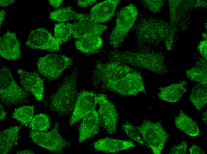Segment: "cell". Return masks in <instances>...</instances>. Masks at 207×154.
<instances>
[{"label": "cell", "instance_id": "cell-8", "mask_svg": "<svg viewBox=\"0 0 207 154\" xmlns=\"http://www.w3.org/2000/svg\"><path fill=\"white\" fill-rule=\"evenodd\" d=\"M73 58L63 55L47 54L40 57L37 65L38 73L49 81L59 78L72 64Z\"/></svg>", "mask_w": 207, "mask_h": 154}, {"label": "cell", "instance_id": "cell-33", "mask_svg": "<svg viewBox=\"0 0 207 154\" xmlns=\"http://www.w3.org/2000/svg\"><path fill=\"white\" fill-rule=\"evenodd\" d=\"M187 141H183L179 144L172 146L169 153L170 154H186L188 147Z\"/></svg>", "mask_w": 207, "mask_h": 154}, {"label": "cell", "instance_id": "cell-19", "mask_svg": "<svg viewBox=\"0 0 207 154\" xmlns=\"http://www.w3.org/2000/svg\"><path fill=\"white\" fill-rule=\"evenodd\" d=\"M92 146L95 150L108 153H116L136 147L135 144L130 140L105 138L94 142Z\"/></svg>", "mask_w": 207, "mask_h": 154}, {"label": "cell", "instance_id": "cell-43", "mask_svg": "<svg viewBox=\"0 0 207 154\" xmlns=\"http://www.w3.org/2000/svg\"><path fill=\"white\" fill-rule=\"evenodd\" d=\"M202 36L203 38H207V34L205 33H203L202 34Z\"/></svg>", "mask_w": 207, "mask_h": 154}, {"label": "cell", "instance_id": "cell-21", "mask_svg": "<svg viewBox=\"0 0 207 154\" xmlns=\"http://www.w3.org/2000/svg\"><path fill=\"white\" fill-rule=\"evenodd\" d=\"M21 126L15 125L7 128L0 132V153L6 154L18 145L21 139L19 133Z\"/></svg>", "mask_w": 207, "mask_h": 154}, {"label": "cell", "instance_id": "cell-5", "mask_svg": "<svg viewBox=\"0 0 207 154\" xmlns=\"http://www.w3.org/2000/svg\"><path fill=\"white\" fill-rule=\"evenodd\" d=\"M29 93L20 86L14 79L10 68L4 66L0 70V98L7 105H17L28 101Z\"/></svg>", "mask_w": 207, "mask_h": 154}, {"label": "cell", "instance_id": "cell-1", "mask_svg": "<svg viewBox=\"0 0 207 154\" xmlns=\"http://www.w3.org/2000/svg\"><path fill=\"white\" fill-rule=\"evenodd\" d=\"M137 42L141 46L158 44L164 40L166 49L173 48L176 29L174 25L162 20L143 17L135 27Z\"/></svg>", "mask_w": 207, "mask_h": 154}, {"label": "cell", "instance_id": "cell-28", "mask_svg": "<svg viewBox=\"0 0 207 154\" xmlns=\"http://www.w3.org/2000/svg\"><path fill=\"white\" fill-rule=\"evenodd\" d=\"M34 108V105L20 107L14 111L12 116L21 125L27 127L33 118Z\"/></svg>", "mask_w": 207, "mask_h": 154}, {"label": "cell", "instance_id": "cell-13", "mask_svg": "<svg viewBox=\"0 0 207 154\" xmlns=\"http://www.w3.org/2000/svg\"><path fill=\"white\" fill-rule=\"evenodd\" d=\"M98 95L94 92L83 91L79 94L69 121L70 126L74 125L96 109L98 105Z\"/></svg>", "mask_w": 207, "mask_h": 154}, {"label": "cell", "instance_id": "cell-25", "mask_svg": "<svg viewBox=\"0 0 207 154\" xmlns=\"http://www.w3.org/2000/svg\"><path fill=\"white\" fill-rule=\"evenodd\" d=\"M206 61L203 57L198 59L194 66L186 71L187 78L193 81L207 86Z\"/></svg>", "mask_w": 207, "mask_h": 154}, {"label": "cell", "instance_id": "cell-39", "mask_svg": "<svg viewBox=\"0 0 207 154\" xmlns=\"http://www.w3.org/2000/svg\"><path fill=\"white\" fill-rule=\"evenodd\" d=\"M15 0H5L0 1V5L2 7H6L14 2Z\"/></svg>", "mask_w": 207, "mask_h": 154}, {"label": "cell", "instance_id": "cell-10", "mask_svg": "<svg viewBox=\"0 0 207 154\" xmlns=\"http://www.w3.org/2000/svg\"><path fill=\"white\" fill-rule=\"evenodd\" d=\"M58 122L55 123L54 127L49 132L31 131L29 137L33 141L42 147L53 152L61 153L63 149L71 143L60 134Z\"/></svg>", "mask_w": 207, "mask_h": 154}, {"label": "cell", "instance_id": "cell-29", "mask_svg": "<svg viewBox=\"0 0 207 154\" xmlns=\"http://www.w3.org/2000/svg\"><path fill=\"white\" fill-rule=\"evenodd\" d=\"M50 125L48 116L45 114L40 113L33 118L29 123V128L32 131H43L47 130Z\"/></svg>", "mask_w": 207, "mask_h": 154}, {"label": "cell", "instance_id": "cell-32", "mask_svg": "<svg viewBox=\"0 0 207 154\" xmlns=\"http://www.w3.org/2000/svg\"><path fill=\"white\" fill-rule=\"evenodd\" d=\"M164 0H142L144 6L155 13H159L164 2Z\"/></svg>", "mask_w": 207, "mask_h": 154}, {"label": "cell", "instance_id": "cell-23", "mask_svg": "<svg viewBox=\"0 0 207 154\" xmlns=\"http://www.w3.org/2000/svg\"><path fill=\"white\" fill-rule=\"evenodd\" d=\"M49 17L51 19L60 23L73 20H90L89 16L87 14L77 12L73 11L70 6L62 7L51 12Z\"/></svg>", "mask_w": 207, "mask_h": 154}, {"label": "cell", "instance_id": "cell-2", "mask_svg": "<svg viewBox=\"0 0 207 154\" xmlns=\"http://www.w3.org/2000/svg\"><path fill=\"white\" fill-rule=\"evenodd\" d=\"M107 56L110 61L144 68L157 74L162 75L168 71L164 56L155 51L146 49L131 51L114 49L109 52Z\"/></svg>", "mask_w": 207, "mask_h": 154}, {"label": "cell", "instance_id": "cell-11", "mask_svg": "<svg viewBox=\"0 0 207 154\" xmlns=\"http://www.w3.org/2000/svg\"><path fill=\"white\" fill-rule=\"evenodd\" d=\"M98 113L100 125L109 134L117 130L119 116L116 108L107 98L103 94L98 95Z\"/></svg>", "mask_w": 207, "mask_h": 154}, {"label": "cell", "instance_id": "cell-22", "mask_svg": "<svg viewBox=\"0 0 207 154\" xmlns=\"http://www.w3.org/2000/svg\"><path fill=\"white\" fill-rule=\"evenodd\" d=\"M174 122L178 129L191 137L200 135V131L197 123L181 110L175 116Z\"/></svg>", "mask_w": 207, "mask_h": 154}, {"label": "cell", "instance_id": "cell-41", "mask_svg": "<svg viewBox=\"0 0 207 154\" xmlns=\"http://www.w3.org/2000/svg\"><path fill=\"white\" fill-rule=\"evenodd\" d=\"M6 13V12L4 10H1L0 11V28H1V23L5 18Z\"/></svg>", "mask_w": 207, "mask_h": 154}, {"label": "cell", "instance_id": "cell-18", "mask_svg": "<svg viewBox=\"0 0 207 154\" xmlns=\"http://www.w3.org/2000/svg\"><path fill=\"white\" fill-rule=\"evenodd\" d=\"M100 125L98 112L95 109L83 118L79 129V142L82 143L97 134Z\"/></svg>", "mask_w": 207, "mask_h": 154}, {"label": "cell", "instance_id": "cell-16", "mask_svg": "<svg viewBox=\"0 0 207 154\" xmlns=\"http://www.w3.org/2000/svg\"><path fill=\"white\" fill-rule=\"evenodd\" d=\"M70 24L72 35L77 39L92 36H100L108 28L106 25L90 20L76 21Z\"/></svg>", "mask_w": 207, "mask_h": 154}, {"label": "cell", "instance_id": "cell-31", "mask_svg": "<svg viewBox=\"0 0 207 154\" xmlns=\"http://www.w3.org/2000/svg\"><path fill=\"white\" fill-rule=\"evenodd\" d=\"M122 128L128 137L137 142L142 146L148 147L135 127L126 121L122 125Z\"/></svg>", "mask_w": 207, "mask_h": 154}, {"label": "cell", "instance_id": "cell-3", "mask_svg": "<svg viewBox=\"0 0 207 154\" xmlns=\"http://www.w3.org/2000/svg\"><path fill=\"white\" fill-rule=\"evenodd\" d=\"M78 70L75 69L65 76L50 97L49 108L61 115L73 113L79 93L77 88Z\"/></svg>", "mask_w": 207, "mask_h": 154}, {"label": "cell", "instance_id": "cell-27", "mask_svg": "<svg viewBox=\"0 0 207 154\" xmlns=\"http://www.w3.org/2000/svg\"><path fill=\"white\" fill-rule=\"evenodd\" d=\"M207 86L197 83L194 86L191 93L189 100L199 112L207 102Z\"/></svg>", "mask_w": 207, "mask_h": 154}, {"label": "cell", "instance_id": "cell-34", "mask_svg": "<svg viewBox=\"0 0 207 154\" xmlns=\"http://www.w3.org/2000/svg\"><path fill=\"white\" fill-rule=\"evenodd\" d=\"M207 38H203L197 46L200 54L205 60H207Z\"/></svg>", "mask_w": 207, "mask_h": 154}, {"label": "cell", "instance_id": "cell-4", "mask_svg": "<svg viewBox=\"0 0 207 154\" xmlns=\"http://www.w3.org/2000/svg\"><path fill=\"white\" fill-rule=\"evenodd\" d=\"M135 69L128 65L118 62L110 61L104 63L98 60L92 72L93 84L94 86H99L104 90Z\"/></svg>", "mask_w": 207, "mask_h": 154}, {"label": "cell", "instance_id": "cell-35", "mask_svg": "<svg viewBox=\"0 0 207 154\" xmlns=\"http://www.w3.org/2000/svg\"><path fill=\"white\" fill-rule=\"evenodd\" d=\"M189 153L191 154H205L204 150L195 144H193L189 149Z\"/></svg>", "mask_w": 207, "mask_h": 154}, {"label": "cell", "instance_id": "cell-20", "mask_svg": "<svg viewBox=\"0 0 207 154\" xmlns=\"http://www.w3.org/2000/svg\"><path fill=\"white\" fill-rule=\"evenodd\" d=\"M187 82L185 80L181 81L167 86L158 87L159 90L157 93L159 98L169 103L178 101L187 91L186 86Z\"/></svg>", "mask_w": 207, "mask_h": 154}, {"label": "cell", "instance_id": "cell-42", "mask_svg": "<svg viewBox=\"0 0 207 154\" xmlns=\"http://www.w3.org/2000/svg\"><path fill=\"white\" fill-rule=\"evenodd\" d=\"M207 110H206L204 112H203L202 113V120L203 122L204 123L205 125H207Z\"/></svg>", "mask_w": 207, "mask_h": 154}, {"label": "cell", "instance_id": "cell-37", "mask_svg": "<svg viewBox=\"0 0 207 154\" xmlns=\"http://www.w3.org/2000/svg\"><path fill=\"white\" fill-rule=\"evenodd\" d=\"M63 0H49V4L55 8H58L61 4Z\"/></svg>", "mask_w": 207, "mask_h": 154}, {"label": "cell", "instance_id": "cell-9", "mask_svg": "<svg viewBox=\"0 0 207 154\" xmlns=\"http://www.w3.org/2000/svg\"><path fill=\"white\" fill-rule=\"evenodd\" d=\"M104 90L124 97L135 96L141 92L146 93L142 74L136 69L108 86Z\"/></svg>", "mask_w": 207, "mask_h": 154}, {"label": "cell", "instance_id": "cell-14", "mask_svg": "<svg viewBox=\"0 0 207 154\" xmlns=\"http://www.w3.org/2000/svg\"><path fill=\"white\" fill-rule=\"evenodd\" d=\"M17 73L23 88L32 94L37 100H42L44 96V83L38 74L21 69H18Z\"/></svg>", "mask_w": 207, "mask_h": 154}, {"label": "cell", "instance_id": "cell-15", "mask_svg": "<svg viewBox=\"0 0 207 154\" xmlns=\"http://www.w3.org/2000/svg\"><path fill=\"white\" fill-rule=\"evenodd\" d=\"M20 43L16 34L8 30L0 37V54L8 60H15L21 58Z\"/></svg>", "mask_w": 207, "mask_h": 154}, {"label": "cell", "instance_id": "cell-36", "mask_svg": "<svg viewBox=\"0 0 207 154\" xmlns=\"http://www.w3.org/2000/svg\"><path fill=\"white\" fill-rule=\"evenodd\" d=\"M97 0H78L77 4L81 7H87L91 6L97 2Z\"/></svg>", "mask_w": 207, "mask_h": 154}, {"label": "cell", "instance_id": "cell-6", "mask_svg": "<svg viewBox=\"0 0 207 154\" xmlns=\"http://www.w3.org/2000/svg\"><path fill=\"white\" fill-rule=\"evenodd\" d=\"M138 14L137 8L132 4L120 9L109 40V43L114 49H117L123 42L133 27Z\"/></svg>", "mask_w": 207, "mask_h": 154}, {"label": "cell", "instance_id": "cell-17", "mask_svg": "<svg viewBox=\"0 0 207 154\" xmlns=\"http://www.w3.org/2000/svg\"><path fill=\"white\" fill-rule=\"evenodd\" d=\"M120 1L108 0L96 4L90 10L89 16L90 20L96 23L107 22L114 16Z\"/></svg>", "mask_w": 207, "mask_h": 154}, {"label": "cell", "instance_id": "cell-24", "mask_svg": "<svg viewBox=\"0 0 207 154\" xmlns=\"http://www.w3.org/2000/svg\"><path fill=\"white\" fill-rule=\"evenodd\" d=\"M76 47L85 54H94L102 47L103 41L99 36H92L78 39L74 41Z\"/></svg>", "mask_w": 207, "mask_h": 154}, {"label": "cell", "instance_id": "cell-40", "mask_svg": "<svg viewBox=\"0 0 207 154\" xmlns=\"http://www.w3.org/2000/svg\"><path fill=\"white\" fill-rule=\"evenodd\" d=\"M34 153L30 150H23L17 151L15 152L16 154H34Z\"/></svg>", "mask_w": 207, "mask_h": 154}, {"label": "cell", "instance_id": "cell-12", "mask_svg": "<svg viewBox=\"0 0 207 154\" xmlns=\"http://www.w3.org/2000/svg\"><path fill=\"white\" fill-rule=\"evenodd\" d=\"M62 43L47 29L40 28L30 32L25 44L30 48L54 52L59 51Z\"/></svg>", "mask_w": 207, "mask_h": 154}, {"label": "cell", "instance_id": "cell-26", "mask_svg": "<svg viewBox=\"0 0 207 154\" xmlns=\"http://www.w3.org/2000/svg\"><path fill=\"white\" fill-rule=\"evenodd\" d=\"M169 0L170 23L174 25L179 20L183 13L192 7L197 6V1Z\"/></svg>", "mask_w": 207, "mask_h": 154}, {"label": "cell", "instance_id": "cell-30", "mask_svg": "<svg viewBox=\"0 0 207 154\" xmlns=\"http://www.w3.org/2000/svg\"><path fill=\"white\" fill-rule=\"evenodd\" d=\"M54 37L62 43L68 41L72 35L70 23L57 24L54 27Z\"/></svg>", "mask_w": 207, "mask_h": 154}, {"label": "cell", "instance_id": "cell-38", "mask_svg": "<svg viewBox=\"0 0 207 154\" xmlns=\"http://www.w3.org/2000/svg\"><path fill=\"white\" fill-rule=\"evenodd\" d=\"M0 119L1 121H2L6 118V113L4 111L3 107L1 103H0Z\"/></svg>", "mask_w": 207, "mask_h": 154}, {"label": "cell", "instance_id": "cell-7", "mask_svg": "<svg viewBox=\"0 0 207 154\" xmlns=\"http://www.w3.org/2000/svg\"><path fill=\"white\" fill-rule=\"evenodd\" d=\"M142 135V139L155 154H160L169 135L165 131L161 122H153L144 120L140 125L135 127Z\"/></svg>", "mask_w": 207, "mask_h": 154}]
</instances>
